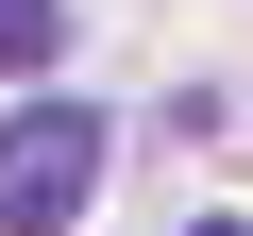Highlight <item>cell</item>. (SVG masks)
Here are the masks:
<instances>
[{"label":"cell","mask_w":253,"mask_h":236,"mask_svg":"<svg viewBox=\"0 0 253 236\" xmlns=\"http://www.w3.org/2000/svg\"><path fill=\"white\" fill-rule=\"evenodd\" d=\"M0 68H17V84L68 68V17H51V0H0Z\"/></svg>","instance_id":"2"},{"label":"cell","mask_w":253,"mask_h":236,"mask_svg":"<svg viewBox=\"0 0 253 236\" xmlns=\"http://www.w3.org/2000/svg\"><path fill=\"white\" fill-rule=\"evenodd\" d=\"M186 236H253V219H186Z\"/></svg>","instance_id":"3"},{"label":"cell","mask_w":253,"mask_h":236,"mask_svg":"<svg viewBox=\"0 0 253 236\" xmlns=\"http://www.w3.org/2000/svg\"><path fill=\"white\" fill-rule=\"evenodd\" d=\"M101 186V101H17L0 118V236H68Z\"/></svg>","instance_id":"1"}]
</instances>
